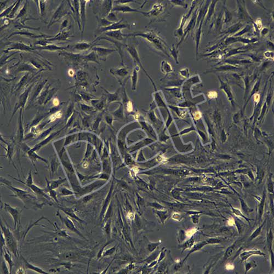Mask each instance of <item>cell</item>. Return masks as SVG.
Instances as JSON below:
<instances>
[{
	"label": "cell",
	"mask_w": 274,
	"mask_h": 274,
	"mask_svg": "<svg viewBox=\"0 0 274 274\" xmlns=\"http://www.w3.org/2000/svg\"><path fill=\"white\" fill-rule=\"evenodd\" d=\"M1 184L4 185L12 191L13 194L11 196L17 197L21 200L24 204V208L25 209L36 211L42 209L43 206L47 204L45 202L40 201L34 193L13 187L10 181L2 177H1Z\"/></svg>",
	"instance_id": "6da1fadb"
},
{
	"label": "cell",
	"mask_w": 274,
	"mask_h": 274,
	"mask_svg": "<svg viewBox=\"0 0 274 274\" xmlns=\"http://www.w3.org/2000/svg\"><path fill=\"white\" fill-rule=\"evenodd\" d=\"M1 231L4 234L6 241L7 248L15 257L18 258L19 256L18 249V243L17 239L14 236L12 231L11 230L7 224L1 220Z\"/></svg>",
	"instance_id": "7a4b0ae2"
},
{
	"label": "cell",
	"mask_w": 274,
	"mask_h": 274,
	"mask_svg": "<svg viewBox=\"0 0 274 274\" xmlns=\"http://www.w3.org/2000/svg\"><path fill=\"white\" fill-rule=\"evenodd\" d=\"M135 36H141L146 38L148 41L151 42L153 45L158 48V50H161L163 53L167 54V45L166 42L159 37L158 35L154 33V31H150L146 33H136L134 35Z\"/></svg>",
	"instance_id": "3957f363"
},
{
	"label": "cell",
	"mask_w": 274,
	"mask_h": 274,
	"mask_svg": "<svg viewBox=\"0 0 274 274\" xmlns=\"http://www.w3.org/2000/svg\"><path fill=\"white\" fill-rule=\"evenodd\" d=\"M4 208L6 212L11 216L14 220V229L19 230L21 227V215L23 209L19 208L13 207L7 203H4Z\"/></svg>",
	"instance_id": "277c9868"
},
{
	"label": "cell",
	"mask_w": 274,
	"mask_h": 274,
	"mask_svg": "<svg viewBox=\"0 0 274 274\" xmlns=\"http://www.w3.org/2000/svg\"><path fill=\"white\" fill-rule=\"evenodd\" d=\"M21 146L22 149L23 150V151L27 155L28 157L29 158V160L31 161L32 164L33 165V166L35 167V169L36 170L37 173H38V170H37L36 167L35 166V162H36L38 161H41L42 162H44L45 163H46V165L48 166V165H49L48 161L45 158H42L41 156L38 155V153H37V152L33 151V150L32 149V148H29L28 146H27L25 143H23L21 145Z\"/></svg>",
	"instance_id": "5b68a950"
},
{
	"label": "cell",
	"mask_w": 274,
	"mask_h": 274,
	"mask_svg": "<svg viewBox=\"0 0 274 274\" xmlns=\"http://www.w3.org/2000/svg\"><path fill=\"white\" fill-rule=\"evenodd\" d=\"M56 216L58 217L62 224L64 225L68 230H69L72 232L77 234L80 235H81V234L79 233V231L75 228V225L74 224L73 222L72 221V220L70 219L69 218H67V216L63 217L59 212V209L57 212Z\"/></svg>",
	"instance_id": "8992f818"
},
{
	"label": "cell",
	"mask_w": 274,
	"mask_h": 274,
	"mask_svg": "<svg viewBox=\"0 0 274 274\" xmlns=\"http://www.w3.org/2000/svg\"><path fill=\"white\" fill-rule=\"evenodd\" d=\"M31 87H32V86L27 88L24 91V92L20 96L19 100L17 102V104H16V106H15L14 109L12 116L10 121L12 120L13 117L14 116V115L16 114V112H17V110H18L19 108H23L25 106V104H26V103L27 102V99L28 98V96H29V94L30 91Z\"/></svg>",
	"instance_id": "52a82bcc"
},
{
	"label": "cell",
	"mask_w": 274,
	"mask_h": 274,
	"mask_svg": "<svg viewBox=\"0 0 274 274\" xmlns=\"http://www.w3.org/2000/svg\"><path fill=\"white\" fill-rule=\"evenodd\" d=\"M1 141L3 142H4L5 143V144L7 146V147L6 148H4V149L6 150V155H2V156H4L5 158H9V163H12L13 166H14V167L15 168V169L17 171V173H18V177L19 179H21V178H20V176H19V171L17 169V167L16 166V165L14 164V161L13 160L12 158L13 156V154H14V147L11 144H9L8 143L6 142L4 140L3 138L2 137H1Z\"/></svg>",
	"instance_id": "ba28073f"
},
{
	"label": "cell",
	"mask_w": 274,
	"mask_h": 274,
	"mask_svg": "<svg viewBox=\"0 0 274 274\" xmlns=\"http://www.w3.org/2000/svg\"><path fill=\"white\" fill-rule=\"evenodd\" d=\"M129 27H130V25L128 23L122 22V21H120L119 22L112 23L111 25L109 26L108 27L100 28V29L98 30V31L102 33L106 31H112V30H121L122 29H125V28H129Z\"/></svg>",
	"instance_id": "9c48e42d"
},
{
	"label": "cell",
	"mask_w": 274,
	"mask_h": 274,
	"mask_svg": "<svg viewBox=\"0 0 274 274\" xmlns=\"http://www.w3.org/2000/svg\"><path fill=\"white\" fill-rule=\"evenodd\" d=\"M93 50H94V52H97L96 54H97V58L100 59L102 60V59L103 60L104 59H105V60L109 54L112 53V52L115 51V50L108 49V48H105L103 47H95L93 48Z\"/></svg>",
	"instance_id": "30bf717a"
},
{
	"label": "cell",
	"mask_w": 274,
	"mask_h": 274,
	"mask_svg": "<svg viewBox=\"0 0 274 274\" xmlns=\"http://www.w3.org/2000/svg\"><path fill=\"white\" fill-rule=\"evenodd\" d=\"M60 162L59 161L58 157L55 155L51 158L50 163H49V170H50V177L52 178L55 173H56L58 170V167L60 165Z\"/></svg>",
	"instance_id": "8fae6325"
},
{
	"label": "cell",
	"mask_w": 274,
	"mask_h": 274,
	"mask_svg": "<svg viewBox=\"0 0 274 274\" xmlns=\"http://www.w3.org/2000/svg\"><path fill=\"white\" fill-rule=\"evenodd\" d=\"M237 2L239 4V10L237 12L239 18L243 20H251L252 18L249 17L245 7V2H241V1H238Z\"/></svg>",
	"instance_id": "7c38bea8"
},
{
	"label": "cell",
	"mask_w": 274,
	"mask_h": 274,
	"mask_svg": "<svg viewBox=\"0 0 274 274\" xmlns=\"http://www.w3.org/2000/svg\"><path fill=\"white\" fill-rule=\"evenodd\" d=\"M46 182H47V187H46V190H48V189H53V190H55L57 189L61 184L62 183L65 182L67 180V178H59L58 179L56 180H50L49 181L46 178Z\"/></svg>",
	"instance_id": "4fadbf2b"
},
{
	"label": "cell",
	"mask_w": 274,
	"mask_h": 274,
	"mask_svg": "<svg viewBox=\"0 0 274 274\" xmlns=\"http://www.w3.org/2000/svg\"><path fill=\"white\" fill-rule=\"evenodd\" d=\"M60 131H61V130H60V131H59L57 132H54V133L50 134V136H49L48 137H47L45 139H44L43 141H42L41 142L39 143L37 145H36V146H35L33 148H32V149L33 150V151H36V152L38 153V151L40 150L41 149L42 147H43L44 146L47 145L54 137L57 136L58 134H59V132H60Z\"/></svg>",
	"instance_id": "5bb4252c"
},
{
	"label": "cell",
	"mask_w": 274,
	"mask_h": 274,
	"mask_svg": "<svg viewBox=\"0 0 274 274\" xmlns=\"http://www.w3.org/2000/svg\"><path fill=\"white\" fill-rule=\"evenodd\" d=\"M163 6L160 4H156L154 5L153 7V9H151V11L149 12L143 13V14L145 15L146 16L149 18H155L160 15L163 11Z\"/></svg>",
	"instance_id": "9a60e30c"
},
{
	"label": "cell",
	"mask_w": 274,
	"mask_h": 274,
	"mask_svg": "<svg viewBox=\"0 0 274 274\" xmlns=\"http://www.w3.org/2000/svg\"><path fill=\"white\" fill-rule=\"evenodd\" d=\"M105 35L108 36V38L115 39L117 41H122L124 40L125 37L128 36V35H125L122 33L121 30L109 31L105 33Z\"/></svg>",
	"instance_id": "2e32d148"
},
{
	"label": "cell",
	"mask_w": 274,
	"mask_h": 274,
	"mask_svg": "<svg viewBox=\"0 0 274 274\" xmlns=\"http://www.w3.org/2000/svg\"><path fill=\"white\" fill-rule=\"evenodd\" d=\"M112 12L114 11H117V12H121L128 13V12H138L141 13L143 14V12H141L138 11L136 9H133L129 7L126 4H120V5H116L115 7H114L112 10Z\"/></svg>",
	"instance_id": "e0dca14e"
},
{
	"label": "cell",
	"mask_w": 274,
	"mask_h": 274,
	"mask_svg": "<svg viewBox=\"0 0 274 274\" xmlns=\"http://www.w3.org/2000/svg\"><path fill=\"white\" fill-rule=\"evenodd\" d=\"M21 259H23V262H24V265L25 266V268L28 269H29V270H33V271L37 273L38 274H49L47 272L45 271V270H43L41 268L38 267L37 266L34 265L33 264H31L30 263L28 262L25 258L23 257L22 256H21Z\"/></svg>",
	"instance_id": "ac0fdd59"
},
{
	"label": "cell",
	"mask_w": 274,
	"mask_h": 274,
	"mask_svg": "<svg viewBox=\"0 0 274 274\" xmlns=\"http://www.w3.org/2000/svg\"><path fill=\"white\" fill-rule=\"evenodd\" d=\"M9 252H10L9 251V249H7V247H6L4 248L3 251L1 252V254L3 255L5 261L7 262V263L9 264L10 273L11 274L13 267L14 266V263L13 261L12 256L10 254Z\"/></svg>",
	"instance_id": "d6986e66"
},
{
	"label": "cell",
	"mask_w": 274,
	"mask_h": 274,
	"mask_svg": "<svg viewBox=\"0 0 274 274\" xmlns=\"http://www.w3.org/2000/svg\"><path fill=\"white\" fill-rule=\"evenodd\" d=\"M67 13L65 9V6H64V2H62V4L59 6L58 9L55 13L53 17L52 18V19L51 21V24H53L55 22L57 21L60 19V18Z\"/></svg>",
	"instance_id": "ffe728a7"
},
{
	"label": "cell",
	"mask_w": 274,
	"mask_h": 274,
	"mask_svg": "<svg viewBox=\"0 0 274 274\" xmlns=\"http://www.w3.org/2000/svg\"><path fill=\"white\" fill-rule=\"evenodd\" d=\"M23 108H21L20 110V115L19 117V127H18V133H17V139L18 141L19 142H21L24 139V128H23V122H22V110Z\"/></svg>",
	"instance_id": "44dd1931"
},
{
	"label": "cell",
	"mask_w": 274,
	"mask_h": 274,
	"mask_svg": "<svg viewBox=\"0 0 274 274\" xmlns=\"http://www.w3.org/2000/svg\"><path fill=\"white\" fill-rule=\"evenodd\" d=\"M252 255H259V256H265L262 252L259 250H252V251H246L240 254L242 261H245L247 259H248L249 257L252 256Z\"/></svg>",
	"instance_id": "7402d4cb"
},
{
	"label": "cell",
	"mask_w": 274,
	"mask_h": 274,
	"mask_svg": "<svg viewBox=\"0 0 274 274\" xmlns=\"http://www.w3.org/2000/svg\"><path fill=\"white\" fill-rule=\"evenodd\" d=\"M112 1H105L102 7V13L103 16H108L111 12L112 8Z\"/></svg>",
	"instance_id": "603a6c76"
},
{
	"label": "cell",
	"mask_w": 274,
	"mask_h": 274,
	"mask_svg": "<svg viewBox=\"0 0 274 274\" xmlns=\"http://www.w3.org/2000/svg\"><path fill=\"white\" fill-rule=\"evenodd\" d=\"M69 37V33L68 32L63 31L62 32H60V33H58L57 36H55V38H50L47 40L48 41H52L54 40H60V41H66L67 40V38Z\"/></svg>",
	"instance_id": "cb8c5ba5"
},
{
	"label": "cell",
	"mask_w": 274,
	"mask_h": 274,
	"mask_svg": "<svg viewBox=\"0 0 274 274\" xmlns=\"http://www.w3.org/2000/svg\"><path fill=\"white\" fill-rule=\"evenodd\" d=\"M87 1H81V17L82 21V33H83V30L84 28V24L86 22V11H85V8H86V4Z\"/></svg>",
	"instance_id": "d4e9b609"
},
{
	"label": "cell",
	"mask_w": 274,
	"mask_h": 274,
	"mask_svg": "<svg viewBox=\"0 0 274 274\" xmlns=\"http://www.w3.org/2000/svg\"><path fill=\"white\" fill-rule=\"evenodd\" d=\"M26 50V51H31L33 49H31L29 46H26L23 43H17L12 45V47L9 48L8 50Z\"/></svg>",
	"instance_id": "484cf974"
},
{
	"label": "cell",
	"mask_w": 274,
	"mask_h": 274,
	"mask_svg": "<svg viewBox=\"0 0 274 274\" xmlns=\"http://www.w3.org/2000/svg\"><path fill=\"white\" fill-rule=\"evenodd\" d=\"M57 207L58 208L59 210L62 211V212H64L67 216H67L70 217L71 218H75L77 220H79V218H77V216L75 215L74 212L72 210V209H71L70 208L62 207V206H58Z\"/></svg>",
	"instance_id": "4316f807"
},
{
	"label": "cell",
	"mask_w": 274,
	"mask_h": 274,
	"mask_svg": "<svg viewBox=\"0 0 274 274\" xmlns=\"http://www.w3.org/2000/svg\"><path fill=\"white\" fill-rule=\"evenodd\" d=\"M67 48V47H60L55 45H47V46H43V47H38L37 48H36V49L37 48L40 50H48L50 51H55L57 50L65 49Z\"/></svg>",
	"instance_id": "83f0119b"
},
{
	"label": "cell",
	"mask_w": 274,
	"mask_h": 274,
	"mask_svg": "<svg viewBox=\"0 0 274 274\" xmlns=\"http://www.w3.org/2000/svg\"><path fill=\"white\" fill-rule=\"evenodd\" d=\"M112 23H114L108 21V19H106V18H98V24L99 28H103L108 27L109 26L111 25Z\"/></svg>",
	"instance_id": "f1b7e54d"
},
{
	"label": "cell",
	"mask_w": 274,
	"mask_h": 274,
	"mask_svg": "<svg viewBox=\"0 0 274 274\" xmlns=\"http://www.w3.org/2000/svg\"><path fill=\"white\" fill-rule=\"evenodd\" d=\"M91 47V45L87 43L86 42H80L75 45L74 48L75 50H84L89 49Z\"/></svg>",
	"instance_id": "f546056e"
},
{
	"label": "cell",
	"mask_w": 274,
	"mask_h": 274,
	"mask_svg": "<svg viewBox=\"0 0 274 274\" xmlns=\"http://www.w3.org/2000/svg\"><path fill=\"white\" fill-rule=\"evenodd\" d=\"M45 190L46 191V193L49 195L50 197L53 199V201L54 202H55L56 204H58V199H57L58 194H57V192H56L55 190H53V189L46 190V189H45Z\"/></svg>",
	"instance_id": "4dcf8cb0"
},
{
	"label": "cell",
	"mask_w": 274,
	"mask_h": 274,
	"mask_svg": "<svg viewBox=\"0 0 274 274\" xmlns=\"http://www.w3.org/2000/svg\"><path fill=\"white\" fill-rule=\"evenodd\" d=\"M59 192V195L61 196H68L72 195L74 194L72 191L68 189L66 187H60Z\"/></svg>",
	"instance_id": "1f68e13d"
},
{
	"label": "cell",
	"mask_w": 274,
	"mask_h": 274,
	"mask_svg": "<svg viewBox=\"0 0 274 274\" xmlns=\"http://www.w3.org/2000/svg\"><path fill=\"white\" fill-rule=\"evenodd\" d=\"M235 249V245H233L231 247H229L226 250L225 254L224 261L226 260V259H228V258L231 257L232 256Z\"/></svg>",
	"instance_id": "d6a6232c"
},
{
	"label": "cell",
	"mask_w": 274,
	"mask_h": 274,
	"mask_svg": "<svg viewBox=\"0 0 274 274\" xmlns=\"http://www.w3.org/2000/svg\"><path fill=\"white\" fill-rule=\"evenodd\" d=\"M84 58L87 59V61H93V62H97V63L98 62L97 60V59L98 58H97V54L95 53L94 51L92 52L90 54H88L87 55L84 56Z\"/></svg>",
	"instance_id": "836d02e7"
},
{
	"label": "cell",
	"mask_w": 274,
	"mask_h": 274,
	"mask_svg": "<svg viewBox=\"0 0 274 274\" xmlns=\"http://www.w3.org/2000/svg\"><path fill=\"white\" fill-rule=\"evenodd\" d=\"M5 260H3L1 263V274H11L10 270L8 269L7 266V264L4 261Z\"/></svg>",
	"instance_id": "e575fe53"
},
{
	"label": "cell",
	"mask_w": 274,
	"mask_h": 274,
	"mask_svg": "<svg viewBox=\"0 0 274 274\" xmlns=\"http://www.w3.org/2000/svg\"><path fill=\"white\" fill-rule=\"evenodd\" d=\"M256 266H257V265L256 264V262L253 261H252V262L246 263V265H245V268H246V272L245 273H246L249 270H251V269L254 268H256Z\"/></svg>",
	"instance_id": "d590c367"
},
{
	"label": "cell",
	"mask_w": 274,
	"mask_h": 274,
	"mask_svg": "<svg viewBox=\"0 0 274 274\" xmlns=\"http://www.w3.org/2000/svg\"><path fill=\"white\" fill-rule=\"evenodd\" d=\"M264 200H265V198H263V199H262V201H261V203L260 204V205H259V220L262 218V215L263 214V212H264Z\"/></svg>",
	"instance_id": "8d00e7d4"
},
{
	"label": "cell",
	"mask_w": 274,
	"mask_h": 274,
	"mask_svg": "<svg viewBox=\"0 0 274 274\" xmlns=\"http://www.w3.org/2000/svg\"><path fill=\"white\" fill-rule=\"evenodd\" d=\"M106 19H108V21L112 22V23H114V21H115V22L116 23L117 21H118L115 14L112 12H110L108 14V16L106 17Z\"/></svg>",
	"instance_id": "74e56055"
},
{
	"label": "cell",
	"mask_w": 274,
	"mask_h": 274,
	"mask_svg": "<svg viewBox=\"0 0 274 274\" xmlns=\"http://www.w3.org/2000/svg\"><path fill=\"white\" fill-rule=\"evenodd\" d=\"M28 75H25L23 77H22V79H21L20 82L18 83V84L17 85V89L15 90V91L19 90V88L22 87L23 84H24L25 83V82H26V80L28 79Z\"/></svg>",
	"instance_id": "f35d334b"
},
{
	"label": "cell",
	"mask_w": 274,
	"mask_h": 274,
	"mask_svg": "<svg viewBox=\"0 0 274 274\" xmlns=\"http://www.w3.org/2000/svg\"><path fill=\"white\" fill-rule=\"evenodd\" d=\"M232 209H233L234 213L236 216H240V217H242L243 218H244L246 220H247V221H249V220H248L249 219H248L247 218H246L245 216H244V215L241 213V211H240L239 209H236V208H235L234 207H232Z\"/></svg>",
	"instance_id": "ab89813d"
},
{
	"label": "cell",
	"mask_w": 274,
	"mask_h": 274,
	"mask_svg": "<svg viewBox=\"0 0 274 274\" xmlns=\"http://www.w3.org/2000/svg\"><path fill=\"white\" fill-rule=\"evenodd\" d=\"M16 33H19V34H21V35H27L28 36H30V37H32L33 38H40L42 36H36V35H35L33 33H29V32H26V31H24V32H20V33H13L11 35L12 36L14 34H16Z\"/></svg>",
	"instance_id": "60d3db41"
},
{
	"label": "cell",
	"mask_w": 274,
	"mask_h": 274,
	"mask_svg": "<svg viewBox=\"0 0 274 274\" xmlns=\"http://www.w3.org/2000/svg\"><path fill=\"white\" fill-rule=\"evenodd\" d=\"M264 224V223H263V224H262L261 226H259V227L253 233V234L251 236V240H253V239L256 238V237L258 235L260 234L261 230H262V228H263V226Z\"/></svg>",
	"instance_id": "b9f144b4"
},
{
	"label": "cell",
	"mask_w": 274,
	"mask_h": 274,
	"mask_svg": "<svg viewBox=\"0 0 274 274\" xmlns=\"http://www.w3.org/2000/svg\"><path fill=\"white\" fill-rule=\"evenodd\" d=\"M5 247H6L5 239H4V234L1 231V252L3 251V249Z\"/></svg>",
	"instance_id": "7bdbcfd3"
},
{
	"label": "cell",
	"mask_w": 274,
	"mask_h": 274,
	"mask_svg": "<svg viewBox=\"0 0 274 274\" xmlns=\"http://www.w3.org/2000/svg\"><path fill=\"white\" fill-rule=\"evenodd\" d=\"M45 83V82H44L42 83L41 84H40V85L38 86V88H37V89H36V92H35V93H34V94H33V99L35 98H36V97L38 96V94H39L40 93V92H41V91Z\"/></svg>",
	"instance_id": "ee69618b"
},
{
	"label": "cell",
	"mask_w": 274,
	"mask_h": 274,
	"mask_svg": "<svg viewBox=\"0 0 274 274\" xmlns=\"http://www.w3.org/2000/svg\"><path fill=\"white\" fill-rule=\"evenodd\" d=\"M17 2H18V1H17V2H16L15 4H13V5H12V6H11L10 7H9V9H6V10L4 12L2 13L1 14V17H4V16H7V15H8L11 12H12L13 8V6L15 5V4H16V3H17Z\"/></svg>",
	"instance_id": "f6af8a7d"
},
{
	"label": "cell",
	"mask_w": 274,
	"mask_h": 274,
	"mask_svg": "<svg viewBox=\"0 0 274 274\" xmlns=\"http://www.w3.org/2000/svg\"><path fill=\"white\" fill-rule=\"evenodd\" d=\"M225 21L226 23H228L231 19L232 15H231V14L229 12L228 9H225Z\"/></svg>",
	"instance_id": "bcb514c9"
},
{
	"label": "cell",
	"mask_w": 274,
	"mask_h": 274,
	"mask_svg": "<svg viewBox=\"0 0 274 274\" xmlns=\"http://www.w3.org/2000/svg\"><path fill=\"white\" fill-rule=\"evenodd\" d=\"M115 72H116L118 75H121V76L126 75L127 74V71L125 69V68H121L120 69L117 70Z\"/></svg>",
	"instance_id": "7dc6e473"
},
{
	"label": "cell",
	"mask_w": 274,
	"mask_h": 274,
	"mask_svg": "<svg viewBox=\"0 0 274 274\" xmlns=\"http://www.w3.org/2000/svg\"><path fill=\"white\" fill-rule=\"evenodd\" d=\"M171 2L174 4H176V5L181 6H183L184 7H187V4L182 1H171Z\"/></svg>",
	"instance_id": "c3c4849f"
},
{
	"label": "cell",
	"mask_w": 274,
	"mask_h": 274,
	"mask_svg": "<svg viewBox=\"0 0 274 274\" xmlns=\"http://www.w3.org/2000/svg\"><path fill=\"white\" fill-rule=\"evenodd\" d=\"M21 1H18V4H17V5L16 6L15 8H14V9H13L12 11V12H11V13L10 14H11V16H9V17H11V18H12V17L14 16V13H15L16 12V11H17V9H18V6H19V4H20V3H21Z\"/></svg>",
	"instance_id": "681fc988"
},
{
	"label": "cell",
	"mask_w": 274,
	"mask_h": 274,
	"mask_svg": "<svg viewBox=\"0 0 274 274\" xmlns=\"http://www.w3.org/2000/svg\"><path fill=\"white\" fill-rule=\"evenodd\" d=\"M242 202V209L243 210V211H244V212H246V213H247V212H251V211H252V210H251V209H249V208L247 207H246V204H245V203L243 202V201H242V202Z\"/></svg>",
	"instance_id": "f907efd6"
},
{
	"label": "cell",
	"mask_w": 274,
	"mask_h": 274,
	"mask_svg": "<svg viewBox=\"0 0 274 274\" xmlns=\"http://www.w3.org/2000/svg\"><path fill=\"white\" fill-rule=\"evenodd\" d=\"M40 9H41V13L42 15L43 16L44 10H45V2H43V1H41L40 2Z\"/></svg>",
	"instance_id": "816d5d0a"
},
{
	"label": "cell",
	"mask_w": 274,
	"mask_h": 274,
	"mask_svg": "<svg viewBox=\"0 0 274 274\" xmlns=\"http://www.w3.org/2000/svg\"><path fill=\"white\" fill-rule=\"evenodd\" d=\"M25 13H26V4H25V6H24V7H23V9H22L21 10V12H20V13H19V15L18 16V17H17V18H18V17H21V16H23V15L25 14Z\"/></svg>",
	"instance_id": "f5cc1de1"
},
{
	"label": "cell",
	"mask_w": 274,
	"mask_h": 274,
	"mask_svg": "<svg viewBox=\"0 0 274 274\" xmlns=\"http://www.w3.org/2000/svg\"><path fill=\"white\" fill-rule=\"evenodd\" d=\"M133 110V106H132V104L131 102H129L127 104V110L129 112L132 111Z\"/></svg>",
	"instance_id": "db71d44e"
},
{
	"label": "cell",
	"mask_w": 274,
	"mask_h": 274,
	"mask_svg": "<svg viewBox=\"0 0 274 274\" xmlns=\"http://www.w3.org/2000/svg\"><path fill=\"white\" fill-rule=\"evenodd\" d=\"M16 274H25V271L24 269L23 268H19L17 270Z\"/></svg>",
	"instance_id": "11a10c76"
},
{
	"label": "cell",
	"mask_w": 274,
	"mask_h": 274,
	"mask_svg": "<svg viewBox=\"0 0 274 274\" xmlns=\"http://www.w3.org/2000/svg\"><path fill=\"white\" fill-rule=\"evenodd\" d=\"M226 268L227 270H233L234 268V265H233L231 264H228L226 265Z\"/></svg>",
	"instance_id": "9f6ffc18"
},
{
	"label": "cell",
	"mask_w": 274,
	"mask_h": 274,
	"mask_svg": "<svg viewBox=\"0 0 274 274\" xmlns=\"http://www.w3.org/2000/svg\"><path fill=\"white\" fill-rule=\"evenodd\" d=\"M195 229H192V230H191L189 231V232H187V235L189 236H191L192 234H194L195 233Z\"/></svg>",
	"instance_id": "6f0895ef"
},
{
	"label": "cell",
	"mask_w": 274,
	"mask_h": 274,
	"mask_svg": "<svg viewBox=\"0 0 274 274\" xmlns=\"http://www.w3.org/2000/svg\"><path fill=\"white\" fill-rule=\"evenodd\" d=\"M53 105H54L55 106H58L59 104V100L57 98H55L53 99Z\"/></svg>",
	"instance_id": "680465c9"
},
{
	"label": "cell",
	"mask_w": 274,
	"mask_h": 274,
	"mask_svg": "<svg viewBox=\"0 0 274 274\" xmlns=\"http://www.w3.org/2000/svg\"><path fill=\"white\" fill-rule=\"evenodd\" d=\"M68 74H69V75L71 76H72L74 75V71L70 69V70H69V71H68Z\"/></svg>",
	"instance_id": "91938a15"
},
{
	"label": "cell",
	"mask_w": 274,
	"mask_h": 274,
	"mask_svg": "<svg viewBox=\"0 0 274 274\" xmlns=\"http://www.w3.org/2000/svg\"><path fill=\"white\" fill-rule=\"evenodd\" d=\"M87 162H84V164H83V167H86L87 166Z\"/></svg>",
	"instance_id": "94428289"
}]
</instances>
